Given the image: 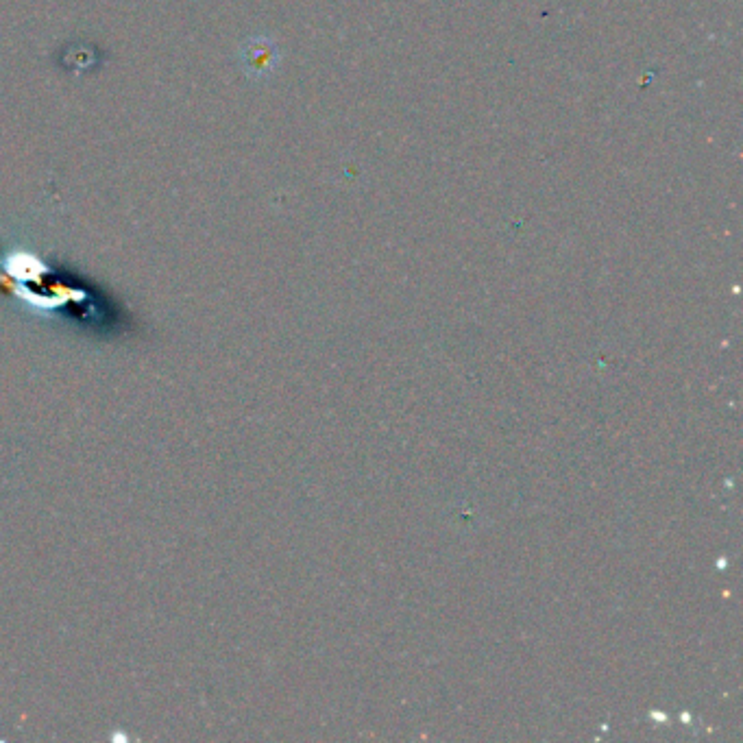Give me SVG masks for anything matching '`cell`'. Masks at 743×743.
Wrapping results in <instances>:
<instances>
[{
    "mask_svg": "<svg viewBox=\"0 0 743 743\" xmlns=\"http://www.w3.org/2000/svg\"><path fill=\"white\" fill-rule=\"evenodd\" d=\"M242 59H245L249 75L264 77V75H271V72L277 68L279 51H277L275 42L266 40V38H258L247 44L245 53H242Z\"/></svg>",
    "mask_w": 743,
    "mask_h": 743,
    "instance_id": "obj_1",
    "label": "cell"
}]
</instances>
